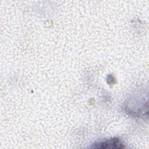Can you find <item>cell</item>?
Masks as SVG:
<instances>
[{
  "label": "cell",
  "instance_id": "obj_1",
  "mask_svg": "<svg viewBox=\"0 0 149 149\" xmlns=\"http://www.w3.org/2000/svg\"><path fill=\"white\" fill-rule=\"evenodd\" d=\"M123 144L118 138L101 141L94 143L91 148H124Z\"/></svg>",
  "mask_w": 149,
  "mask_h": 149
}]
</instances>
